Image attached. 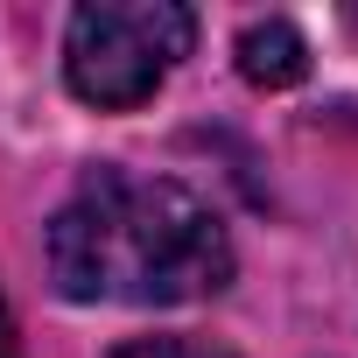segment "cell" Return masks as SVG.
I'll use <instances>...</instances> for the list:
<instances>
[{
    "instance_id": "obj_1",
    "label": "cell",
    "mask_w": 358,
    "mask_h": 358,
    "mask_svg": "<svg viewBox=\"0 0 358 358\" xmlns=\"http://www.w3.org/2000/svg\"><path fill=\"white\" fill-rule=\"evenodd\" d=\"M43 267L85 309H183L232 288L239 246L225 211L183 176L92 162L43 225Z\"/></svg>"
},
{
    "instance_id": "obj_2",
    "label": "cell",
    "mask_w": 358,
    "mask_h": 358,
    "mask_svg": "<svg viewBox=\"0 0 358 358\" xmlns=\"http://www.w3.org/2000/svg\"><path fill=\"white\" fill-rule=\"evenodd\" d=\"M190 50L197 8L183 0H85L64 22V85L92 113H134Z\"/></svg>"
},
{
    "instance_id": "obj_3",
    "label": "cell",
    "mask_w": 358,
    "mask_h": 358,
    "mask_svg": "<svg viewBox=\"0 0 358 358\" xmlns=\"http://www.w3.org/2000/svg\"><path fill=\"white\" fill-rule=\"evenodd\" d=\"M232 64H239V78H246L253 92H288V85L309 78V36H302L288 15H260V22L239 29Z\"/></svg>"
},
{
    "instance_id": "obj_4",
    "label": "cell",
    "mask_w": 358,
    "mask_h": 358,
    "mask_svg": "<svg viewBox=\"0 0 358 358\" xmlns=\"http://www.w3.org/2000/svg\"><path fill=\"white\" fill-rule=\"evenodd\" d=\"M106 358H239V351L218 344V337H190V330H155V337H127V344H113Z\"/></svg>"
},
{
    "instance_id": "obj_5",
    "label": "cell",
    "mask_w": 358,
    "mask_h": 358,
    "mask_svg": "<svg viewBox=\"0 0 358 358\" xmlns=\"http://www.w3.org/2000/svg\"><path fill=\"white\" fill-rule=\"evenodd\" d=\"M0 358H29V351H22V323H15V302H8V288H0Z\"/></svg>"
}]
</instances>
